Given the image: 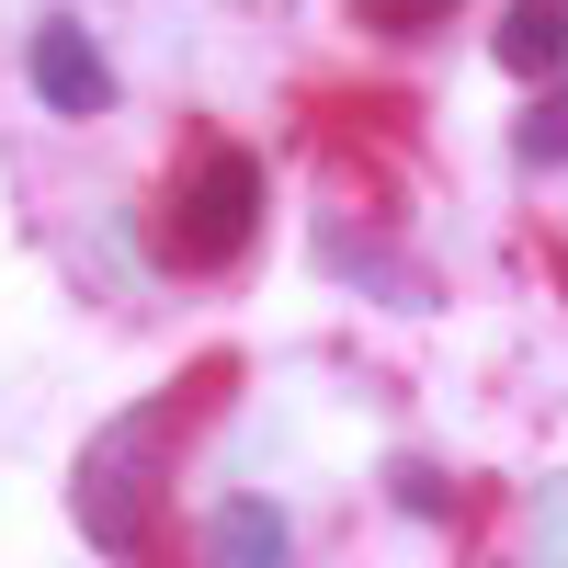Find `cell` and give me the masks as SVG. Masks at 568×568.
I'll return each mask as SVG.
<instances>
[{"label":"cell","mask_w":568,"mask_h":568,"mask_svg":"<svg viewBox=\"0 0 568 568\" xmlns=\"http://www.w3.org/2000/svg\"><path fill=\"white\" fill-rule=\"evenodd\" d=\"M251 227H262V171L240 149H205L194 171H182V205H171V251L216 273L227 251H251Z\"/></svg>","instance_id":"6da1fadb"},{"label":"cell","mask_w":568,"mask_h":568,"mask_svg":"<svg viewBox=\"0 0 568 568\" xmlns=\"http://www.w3.org/2000/svg\"><path fill=\"white\" fill-rule=\"evenodd\" d=\"M23 69H34V91H45L58 114H103V103H114V69H103V45H91L69 12H45V23H34Z\"/></svg>","instance_id":"7a4b0ae2"},{"label":"cell","mask_w":568,"mask_h":568,"mask_svg":"<svg viewBox=\"0 0 568 568\" xmlns=\"http://www.w3.org/2000/svg\"><path fill=\"white\" fill-rule=\"evenodd\" d=\"M205 557H216V568H296L273 500H216V511H205Z\"/></svg>","instance_id":"3957f363"},{"label":"cell","mask_w":568,"mask_h":568,"mask_svg":"<svg viewBox=\"0 0 568 568\" xmlns=\"http://www.w3.org/2000/svg\"><path fill=\"white\" fill-rule=\"evenodd\" d=\"M557 58H568V0H511L500 12V69L511 80H557Z\"/></svg>","instance_id":"277c9868"},{"label":"cell","mask_w":568,"mask_h":568,"mask_svg":"<svg viewBox=\"0 0 568 568\" xmlns=\"http://www.w3.org/2000/svg\"><path fill=\"white\" fill-rule=\"evenodd\" d=\"M511 149H524L535 171H557V160H568V91H535L524 125H511Z\"/></svg>","instance_id":"5b68a950"},{"label":"cell","mask_w":568,"mask_h":568,"mask_svg":"<svg viewBox=\"0 0 568 568\" xmlns=\"http://www.w3.org/2000/svg\"><path fill=\"white\" fill-rule=\"evenodd\" d=\"M455 0H364V23H387V34H409V23H444Z\"/></svg>","instance_id":"8992f818"}]
</instances>
